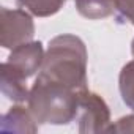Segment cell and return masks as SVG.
<instances>
[{
    "mask_svg": "<svg viewBox=\"0 0 134 134\" xmlns=\"http://www.w3.org/2000/svg\"><path fill=\"white\" fill-rule=\"evenodd\" d=\"M38 76L76 92L87 90V49L84 41L68 33L55 36L49 43Z\"/></svg>",
    "mask_w": 134,
    "mask_h": 134,
    "instance_id": "1",
    "label": "cell"
},
{
    "mask_svg": "<svg viewBox=\"0 0 134 134\" xmlns=\"http://www.w3.org/2000/svg\"><path fill=\"white\" fill-rule=\"evenodd\" d=\"M79 95L81 92L38 76L29 92V110L36 123L65 125L77 117Z\"/></svg>",
    "mask_w": 134,
    "mask_h": 134,
    "instance_id": "2",
    "label": "cell"
},
{
    "mask_svg": "<svg viewBox=\"0 0 134 134\" xmlns=\"http://www.w3.org/2000/svg\"><path fill=\"white\" fill-rule=\"evenodd\" d=\"M35 33V25L24 10H0V44L7 49H14L30 43Z\"/></svg>",
    "mask_w": 134,
    "mask_h": 134,
    "instance_id": "3",
    "label": "cell"
},
{
    "mask_svg": "<svg viewBox=\"0 0 134 134\" xmlns=\"http://www.w3.org/2000/svg\"><path fill=\"white\" fill-rule=\"evenodd\" d=\"M79 131L81 132H103L107 131L110 121L109 107L104 99L88 90L79 95Z\"/></svg>",
    "mask_w": 134,
    "mask_h": 134,
    "instance_id": "4",
    "label": "cell"
},
{
    "mask_svg": "<svg viewBox=\"0 0 134 134\" xmlns=\"http://www.w3.org/2000/svg\"><path fill=\"white\" fill-rule=\"evenodd\" d=\"M43 60H44L43 44L38 41V43H25L14 47L5 63L18 76L27 81L41 68Z\"/></svg>",
    "mask_w": 134,
    "mask_h": 134,
    "instance_id": "5",
    "label": "cell"
},
{
    "mask_svg": "<svg viewBox=\"0 0 134 134\" xmlns=\"http://www.w3.org/2000/svg\"><path fill=\"white\" fill-rule=\"evenodd\" d=\"M29 109V107H27ZM22 106L11 107L2 118V131H13V132H36L38 126L35 125L36 120L33 118L32 112Z\"/></svg>",
    "mask_w": 134,
    "mask_h": 134,
    "instance_id": "6",
    "label": "cell"
},
{
    "mask_svg": "<svg viewBox=\"0 0 134 134\" xmlns=\"http://www.w3.org/2000/svg\"><path fill=\"white\" fill-rule=\"evenodd\" d=\"M0 76H2V92L7 98L13 99V101H27L29 98V90L25 85V79H22L21 76H18L7 63H2L0 68Z\"/></svg>",
    "mask_w": 134,
    "mask_h": 134,
    "instance_id": "7",
    "label": "cell"
},
{
    "mask_svg": "<svg viewBox=\"0 0 134 134\" xmlns=\"http://www.w3.org/2000/svg\"><path fill=\"white\" fill-rule=\"evenodd\" d=\"M76 10L87 19H104L117 11V0H74Z\"/></svg>",
    "mask_w": 134,
    "mask_h": 134,
    "instance_id": "8",
    "label": "cell"
},
{
    "mask_svg": "<svg viewBox=\"0 0 134 134\" xmlns=\"http://www.w3.org/2000/svg\"><path fill=\"white\" fill-rule=\"evenodd\" d=\"M19 8L30 11L38 18H47L60 11L65 0H16Z\"/></svg>",
    "mask_w": 134,
    "mask_h": 134,
    "instance_id": "9",
    "label": "cell"
},
{
    "mask_svg": "<svg viewBox=\"0 0 134 134\" xmlns=\"http://www.w3.org/2000/svg\"><path fill=\"white\" fill-rule=\"evenodd\" d=\"M120 93L123 103L134 110V60L126 63L120 73Z\"/></svg>",
    "mask_w": 134,
    "mask_h": 134,
    "instance_id": "10",
    "label": "cell"
},
{
    "mask_svg": "<svg viewBox=\"0 0 134 134\" xmlns=\"http://www.w3.org/2000/svg\"><path fill=\"white\" fill-rule=\"evenodd\" d=\"M107 132H134V115L120 118L115 125L107 128Z\"/></svg>",
    "mask_w": 134,
    "mask_h": 134,
    "instance_id": "11",
    "label": "cell"
},
{
    "mask_svg": "<svg viewBox=\"0 0 134 134\" xmlns=\"http://www.w3.org/2000/svg\"><path fill=\"white\" fill-rule=\"evenodd\" d=\"M117 11L121 18L134 24V0H117Z\"/></svg>",
    "mask_w": 134,
    "mask_h": 134,
    "instance_id": "12",
    "label": "cell"
},
{
    "mask_svg": "<svg viewBox=\"0 0 134 134\" xmlns=\"http://www.w3.org/2000/svg\"><path fill=\"white\" fill-rule=\"evenodd\" d=\"M131 52H132V55H134V40H132V44H131Z\"/></svg>",
    "mask_w": 134,
    "mask_h": 134,
    "instance_id": "13",
    "label": "cell"
}]
</instances>
